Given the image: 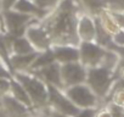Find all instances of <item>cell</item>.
Here are the masks:
<instances>
[{
  "instance_id": "6da1fadb",
  "label": "cell",
  "mask_w": 124,
  "mask_h": 117,
  "mask_svg": "<svg viewBox=\"0 0 124 117\" xmlns=\"http://www.w3.org/2000/svg\"><path fill=\"white\" fill-rule=\"evenodd\" d=\"M84 12L78 0H61L49 14L40 20L50 35L52 45L73 44L78 45L77 23L80 14Z\"/></svg>"
},
{
  "instance_id": "7a4b0ae2",
  "label": "cell",
  "mask_w": 124,
  "mask_h": 117,
  "mask_svg": "<svg viewBox=\"0 0 124 117\" xmlns=\"http://www.w3.org/2000/svg\"><path fill=\"white\" fill-rule=\"evenodd\" d=\"M12 77L17 79L28 93L35 110H45L47 107L49 87L47 84L31 71L14 72Z\"/></svg>"
},
{
  "instance_id": "3957f363",
  "label": "cell",
  "mask_w": 124,
  "mask_h": 117,
  "mask_svg": "<svg viewBox=\"0 0 124 117\" xmlns=\"http://www.w3.org/2000/svg\"><path fill=\"white\" fill-rule=\"evenodd\" d=\"M116 79L117 78L114 71L108 70L103 66H96V67L88 68L85 83L93 89L96 96L100 100H102L109 96Z\"/></svg>"
},
{
  "instance_id": "277c9868",
  "label": "cell",
  "mask_w": 124,
  "mask_h": 117,
  "mask_svg": "<svg viewBox=\"0 0 124 117\" xmlns=\"http://www.w3.org/2000/svg\"><path fill=\"white\" fill-rule=\"evenodd\" d=\"M68 99L78 109H97L100 99L86 83L76 84L63 89Z\"/></svg>"
},
{
  "instance_id": "5b68a950",
  "label": "cell",
  "mask_w": 124,
  "mask_h": 117,
  "mask_svg": "<svg viewBox=\"0 0 124 117\" xmlns=\"http://www.w3.org/2000/svg\"><path fill=\"white\" fill-rule=\"evenodd\" d=\"M47 87H49L47 107L52 112L63 115L66 117H73L79 111V109L68 99L63 89L52 87V85H47Z\"/></svg>"
},
{
  "instance_id": "8992f818",
  "label": "cell",
  "mask_w": 124,
  "mask_h": 117,
  "mask_svg": "<svg viewBox=\"0 0 124 117\" xmlns=\"http://www.w3.org/2000/svg\"><path fill=\"white\" fill-rule=\"evenodd\" d=\"M1 16H3V20H4L5 31L10 35H12L14 38L24 35L28 26L35 18V17H33L31 15L18 12V11H16L14 9L1 11Z\"/></svg>"
},
{
  "instance_id": "52a82bcc",
  "label": "cell",
  "mask_w": 124,
  "mask_h": 117,
  "mask_svg": "<svg viewBox=\"0 0 124 117\" xmlns=\"http://www.w3.org/2000/svg\"><path fill=\"white\" fill-rule=\"evenodd\" d=\"M78 46H79V61L86 68L101 65L107 48L100 45L96 42H80Z\"/></svg>"
},
{
  "instance_id": "ba28073f",
  "label": "cell",
  "mask_w": 124,
  "mask_h": 117,
  "mask_svg": "<svg viewBox=\"0 0 124 117\" xmlns=\"http://www.w3.org/2000/svg\"><path fill=\"white\" fill-rule=\"evenodd\" d=\"M24 35L32 43L34 49L39 52L45 51L52 46V42L50 39L49 33L46 32L45 27L41 25L40 20H38V18H34L32 21V23L28 26Z\"/></svg>"
},
{
  "instance_id": "9c48e42d",
  "label": "cell",
  "mask_w": 124,
  "mask_h": 117,
  "mask_svg": "<svg viewBox=\"0 0 124 117\" xmlns=\"http://www.w3.org/2000/svg\"><path fill=\"white\" fill-rule=\"evenodd\" d=\"M88 75V68L80 62H71L61 65V77L63 83V89L76 84L85 83Z\"/></svg>"
},
{
  "instance_id": "30bf717a",
  "label": "cell",
  "mask_w": 124,
  "mask_h": 117,
  "mask_svg": "<svg viewBox=\"0 0 124 117\" xmlns=\"http://www.w3.org/2000/svg\"><path fill=\"white\" fill-rule=\"evenodd\" d=\"M0 106L5 112L6 117H31L37 113L38 110L31 109L15 99L10 93L0 96Z\"/></svg>"
},
{
  "instance_id": "8fae6325",
  "label": "cell",
  "mask_w": 124,
  "mask_h": 117,
  "mask_svg": "<svg viewBox=\"0 0 124 117\" xmlns=\"http://www.w3.org/2000/svg\"><path fill=\"white\" fill-rule=\"evenodd\" d=\"M96 18L86 12H82L77 23V35L80 42H96Z\"/></svg>"
},
{
  "instance_id": "7c38bea8",
  "label": "cell",
  "mask_w": 124,
  "mask_h": 117,
  "mask_svg": "<svg viewBox=\"0 0 124 117\" xmlns=\"http://www.w3.org/2000/svg\"><path fill=\"white\" fill-rule=\"evenodd\" d=\"M56 62L60 65L79 61V46L73 44H55L51 46Z\"/></svg>"
},
{
  "instance_id": "4fadbf2b",
  "label": "cell",
  "mask_w": 124,
  "mask_h": 117,
  "mask_svg": "<svg viewBox=\"0 0 124 117\" xmlns=\"http://www.w3.org/2000/svg\"><path fill=\"white\" fill-rule=\"evenodd\" d=\"M38 77H40L47 85H52V87H57L63 89V83H62V77H61V65L58 62H52L35 72Z\"/></svg>"
},
{
  "instance_id": "5bb4252c",
  "label": "cell",
  "mask_w": 124,
  "mask_h": 117,
  "mask_svg": "<svg viewBox=\"0 0 124 117\" xmlns=\"http://www.w3.org/2000/svg\"><path fill=\"white\" fill-rule=\"evenodd\" d=\"M95 18H96L97 23L100 25V27H101L107 34H109L111 37H112L116 32H118L120 28H123V27L120 26V23L118 22L116 15L113 14V11H112L109 8H106V9L101 10Z\"/></svg>"
},
{
  "instance_id": "9a60e30c",
  "label": "cell",
  "mask_w": 124,
  "mask_h": 117,
  "mask_svg": "<svg viewBox=\"0 0 124 117\" xmlns=\"http://www.w3.org/2000/svg\"><path fill=\"white\" fill-rule=\"evenodd\" d=\"M39 51H34L31 54H26V55H15L12 54L10 56V67L14 72H23V71H29L32 64L34 62L35 57L38 56Z\"/></svg>"
},
{
  "instance_id": "2e32d148",
  "label": "cell",
  "mask_w": 124,
  "mask_h": 117,
  "mask_svg": "<svg viewBox=\"0 0 124 117\" xmlns=\"http://www.w3.org/2000/svg\"><path fill=\"white\" fill-rule=\"evenodd\" d=\"M12 9L18 11V12H22V14H26V15H31V16L38 18V20H43L49 14V11L39 8L34 3V0H17Z\"/></svg>"
},
{
  "instance_id": "e0dca14e",
  "label": "cell",
  "mask_w": 124,
  "mask_h": 117,
  "mask_svg": "<svg viewBox=\"0 0 124 117\" xmlns=\"http://www.w3.org/2000/svg\"><path fill=\"white\" fill-rule=\"evenodd\" d=\"M10 94H11L15 99H17L18 101H21L22 104H24L26 106H28V107H31V109H34L33 102H32V100H31L28 93L26 92V89L23 88V85H22L17 79H15L14 77H12V79H11Z\"/></svg>"
},
{
  "instance_id": "ac0fdd59",
  "label": "cell",
  "mask_w": 124,
  "mask_h": 117,
  "mask_svg": "<svg viewBox=\"0 0 124 117\" xmlns=\"http://www.w3.org/2000/svg\"><path fill=\"white\" fill-rule=\"evenodd\" d=\"M78 1L82 5L84 12L94 17H96L101 10L109 8V0H78Z\"/></svg>"
},
{
  "instance_id": "d6986e66",
  "label": "cell",
  "mask_w": 124,
  "mask_h": 117,
  "mask_svg": "<svg viewBox=\"0 0 124 117\" xmlns=\"http://www.w3.org/2000/svg\"><path fill=\"white\" fill-rule=\"evenodd\" d=\"M37 51L34 49V46L32 45V43L28 40V38L26 35L22 37H17L14 38L12 40V45H11V55H26V54H31Z\"/></svg>"
},
{
  "instance_id": "ffe728a7",
  "label": "cell",
  "mask_w": 124,
  "mask_h": 117,
  "mask_svg": "<svg viewBox=\"0 0 124 117\" xmlns=\"http://www.w3.org/2000/svg\"><path fill=\"white\" fill-rule=\"evenodd\" d=\"M55 61L56 60H55V56H54V52H52L51 48L45 50V51H40L38 54V56L35 57L34 62L32 64L29 71L35 72V71H38V70H40V68H43V67H45V66H47V65H50Z\"/></svg>"
},
{
  "instance_id": "44dd1931",
  "label": "cell",
  "mask_w": 124,
  "mask_h": 117,
  "mask_svg": "<svg viewBox=\"0 0 124 117\" xmlns=\"http://www.w3.org/2000/svg\"><path fill=\"white\" fill-rule=\"evenodd\" d=\"M106 107L109 110L112 117H124V107L123 106H119L112 101H108L106 104Z\"/></svg>"
},
{
  "instance_id": "7402d4cb",
  "label": "cell",
  "mask_w": 124,
  "mask_h": 117,
  "mask_svg": "<svg viewBox=\"0 0 124 117\" xmlns=\"http://www.w3.org/2000/svg\"><path fill=\"white\" fill-rule=\"evenodd\" d=\"M61 0H34V3L39 8H41V9H44L46 11H51L54 8H56V5Z\"/></svg>"
},
{
  "instance_id": "603a6c76",
  "label": "cell",
  "mask_w": 124,
  "mask_h": 117,
  "mask_svg": "<svg viewBox=\"0 0 124 117\" xmlns=\"http://www.w3.org/2000/svg\"><path fill=\"white\" fill-rule=\"evenodd\" d=\"M112 44L117 48H124V28H120L112 35Z\"/></svg>"
},
{
  "instance_id": "cb8c5ba5",
  "label": "cell",
  "mask_w": 124,
  "mask_h": 117,
  "mask_svg": "<svg viewBox=\"0 0 124 117\" xmlns=\"http://www.w3.org/2000/svg\"><path fill=\"white\" fill-rule=\"evenodd\" d=\"M11 79L12 78H0V96L10 93Z\"/></svg>"
},
{
  "instance_id": "d4e9b609",
  "label": "cell",
  "mask_w": 124,
  "mask_h": 117,
  "mask_svg": "<svg viewBox=\"0 0 124 117\" xmlns=\"http://www.w3.org/2000/svg\"><path fill=\"white\" fill-rule=\"evenodd\" d=\"M97 109H79V111L73 117H95Z\"/></svg>"
},
{
  "instance_id": "484cf974",
  "label": "cell",
  "mask_w": 124,
  "mask_h": 117,
  "mask_svg": "<svg viewBox=\"0 0 124 117\" xmlns=\"http://www.w3.org/2000/svg\"><path fill=\"white\" fill-rule=\"evenodd\" d=\"M0 78H12L11 70L1 58H0Z\"/></svg>"
},
{
  "instance_id": "4316f807",
  "label": "cell",
  "mask_w": 124,
  "mask_h": 117,
  "mask_svg": "<svg viewBox=\"0 0 124 117\" xmlns=\"http://www.w3.org/2000/svg\"><path fill=\"white\" fill-rule=\"evenodd\" d=\"M109 9L114 11H123L124 0H109Z\"/></svg>"
},
{
  "instance_id": "83f0119b",
  "label": "cell",
  "mask_w": 124,
  "mask_h": 117,
  "mask_svg": "<svg viewBox=\"0 0 124 117\" xmlns=\"http://www.w3.org/2000/svg\"><path fill=\"white\" fill-rule=\"evenodd\" d=\"M16 1L17 0H0V10L1 11L11 10L14 5L16 4Z\"/></svg>"
},
{
  "instance_id": "f1b7e54d",
  "label": "cell",
  "mask_w": 124,
  "mask_h": 117,
  "mask_svg": "<svg viewBox=\"0 0 124 117\" xmlns=\"http://www.w3.org/2000/svg\"><path fill=\"white\" fill-rule=\"evenodd\" d=\"M95 117H112L109 110L105 106V107H101V109H97L96 111V116Z\"/></svg>"
},
{
  "instance_id": "f546056e",
  "label": "cell",
  "mask_w": 124,
  "mask_h": 117,
  "mask_svg": "<svg viewBox=\"0 0 124 117\" xmlns=\"http://www.w3.org/2000/svg\"><path fill=\"white\" fill-rule=\"evenodd\" d=\"M31 117H51V110L45 109V110H38L37 113H34Z\"/></svg>"
},
{
  "instance_id": "4dcf8cb0",
  "label": "cell",
  "mask_w": 124,
  "mask_h": 117,
  "mask_svg": "<svg viewBox=\"0 0 124 117\" xmlns=\"http://www.w3.org/2000/svg\"><path fill=\"white\" fill-rule=\"evenodd\" d=\"M112 11H113V14L116 15V17H117L118 22L120 23V26L124 28V10H123V11H114V10H112Z\"/></svg>"
},
{
  "instance_id": "1f68e13d",
  "label": "cell",
  "mask_w": 124,
  "mask_h": 117,
  "mask_svg": "<svg viewBox=\"0 0 124 117\" xmlns=\"http://www.w3.org/2000/svg\"><path fill=\"white\" fill-rule=\"evenodd\" d=\"M3 32H6V31H5V26H4L3 16H1V14H0V33H3Z\"/></svg>"
},
{
  "instance_id": "d6a6232c",
  "label": "cell",
  "mask_w": 124,
  "mask_h": 117,
  "mask_svg": "<svg viewBox=\"0 0 124 117\" xmlns=\"http://www.w3.org/2000/svg\"><path fill=\"white\" fill-rule=\"evenodd\" d=\"M51 117H66V116L60 115V113H56V112H52V111H51Z\"/></svg>"
},
{
  "instance_id": "836d02e7",
  "label": "cell",
  "mask_w": 124,
  "mask_h": 117,
  "mask_svg": "<svg viewBox=\"0 0 124 117\" xmlns=\"http://www.w3.org/2000/svg\"><path fill=\"white\" fill-rule=\"evenodd\" d=\"M0 109H1V106H0Z\"/></svg>"
}]
</instances>
